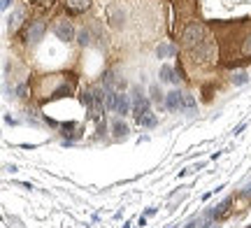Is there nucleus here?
Masks as SVG:
<instances>
[{
  "label": "nucleus",
  "mask_w": 251,
  "mask_h": 228,
  "mask_svg": "<svg viewBox=\"0 0 251 228\" xmlns=\"http://www.w3.org/2000/svg\"><path fill=\"white\" fill-rule=\"evenodd\" d=\"M242 56H247V58H251V35L247 37L242 42Z\"/></svg>",
  "instance_id": "obj_19"
},
{
  "label": "nucleus",
  "mask_w": 251,
  "mask_h": 228,
  "mask_svg": "<svg viewBox=\"0 0 251 228\" xmlns=\"http://www.w3.org/2000/svg\"><path fill=\"white\" fill-rule=\"evenodd\" d=\"M112 133H114V137H117V140H126V137H128V126L121 121V117L112 121Z\"/></svg>",
  "instance_id": "obj_11"
},
{
  "label": "nucleus",
  "mask_w": 251,
  "mask_h": 228,
  "mask_svg": "<svg viewBox=\"0 0 251 228\" xmlns=\"http://www.w3.org/2000/svg\"><path fill=\"white\" fill-rule=\"evenodd\" d=\"M181 102H184V93L181 91H170L165 96V107L170 112H181Z\"/></svg>",
  "instance_id": "obj_6"
},
{
  "label": "nucleus",
  "mask_w": 251,
  "mask_h": 228,
  "mask_svg": "<svg viewBox=\"0 0 251 228\" xmlns=\"http://www.w3.org/2000/svg\"><path fill=\"white\" fill-rule=\"evenodd\" d=\"M47 33V24L42 19H35V21H30V26H28V33H26V40L30 45H37Z\"/></svg>",
  "instance_id": "obj_5"
},
{
  "label": "nucleus",
  "mask_w": 251,
  "mask_h": 228,
  "mask_svg": "<svg viewBox=\"0 0 251 228\" xmlns=\"http://www.w3.org/2000/svg\"><path fill=\"white\" fill-rule=\"evenodd\" d=\"M137 124H140V126H144V128H153L156 124H158V117H156L153 112H147V114H142V117L137 119Z\"/></svg>",
  "instance_id": "obj_13"
},
{
  "label": "nucleus",
  "mask_w": 251,
  "mask_h": 228,
  "mask_svg": "<svg viewBox=\"0 0 251 228\" xmlns=\"http://www.w3.org/2000/svg\"><path fill=\"white\" fill-rule=\"evenodd\" d=\"M240 196H244V198H249V196H251V182L247 184V186H244L242 191H240Z\"/></svg>",
  "instance_id": "obj_20"
},
{
  "label": "nucleus",
  "mask_w": 251,
  "mask_h": 228,
  "mask_svg": "<svg viewBox=\"0 0 251 228\" xmlns=\"http://www.w3.org/2000/svg\"><path fill=\"white\" fill-rule=\"evenodd\" d=\"M133 117L140 119L142 114H147V112H151L149 107H151V101L149 98H144V93L140 91V86H133Z\"/></svg>",
  "instance_id": "obj_3"
},
{
  "label": "nucleus",
  "mask_w": 251,
  "mask_h": 228,
  "mask_svg": "<svg viewBox=\"0 0 251 228\" xmlns=\"http://www.w3.org/2000/svg\"><path fill=\"white\" fill-rule=\"evenodd\" d=\"M156 212H158L156 207H147V212H144V214H147V217H151V214H156Z\"/></svg>",
  "instance_id": "obj_23"
},
{
  "label": "nucleus",
  "mask_w": 251,
  "mask_h": 228,
  "mask_svg": "<svg viewBox=\"0 0 251 228\" xmlns=\"http://www.w3.org/2000/svg\"><path fill=\"white\" fill-rule=\"evenodd\" d=\"M107 17H109V24H112L114 28H121V26H124L126 14H124V9H119L117 5H112V7L107 9Z\"/></svg>",
  "instance_id": "obj_9"
},
{
  "label": "nucleus",
  "mask_w": 251,
  "mask_h": 228,
  "mask_svg": "<svg viewBox=\"0 0 251 228\" xmlns=\"http://www.w3.org/2000/svg\"><path fill=\"white\" fill-rule=\"evenodd\" d=\"M244 228H251V226H244Z\"/></svg>",
  "instance_id": "obj_24"
},
{
  "label": "nucleus",
  "mask_w": 251,
  "mask_h": 228,
  "mask_svg": "<svg viewBox=\"0 0 251 228\" xmlns=\"http://www.w3.org/2000/svg\"><path fill=\"white\" fill-rule=\"evenodd\" d=\"M181 45L186 49H198L200 45H205V26L200 21H191L181 30Z\"/></svg>",
  "instance_id": "obj_2"
},
{
  "label": "nucleus",
  "mask_w": 251,
  "mask_h": 228,
  "mask_svg": "<svg viewBox=\"0 0 251 228\" xmlns=\"http://www.w3.org/2000/svg\"><path fill=\"white\" fill-rule=\"evenodd\" d=\"M198 110V102L191 93H184V102H181V112H196Z\"/></svg>",
  "instance_id": "obj_14"
},
{
  "label": "nucleus",
  "mask_w": 251,
  "mask_h": 228,
  "mask_svg": "<svg viewBox=\"0 0 251 228\" xmlns=\"http://www.w3.org/2000/svg\"><path fill=\"white\" fill-rule=\"evenodd\" d=\"M247 82H249V75H247V73H235L233 75V84H235V86H244Z\"/></svg>",
  "instance_id": "obj_18"
},
{
  "label": "nucleus",
  "mask_w": 251,
  "mask_h": 228,
  "mask_svg": "<svg viewBox=\"0 0 251 228\" xmlns=\"http://www.w3.org/2000/svg\"><path fill=\"white\" fill-rule=\"evenodd\" d=\"M161 82H165V84H177L179 82V77H177V73H175V68H170V65H161Z\"/></svg>",
  "instance_id": "obj_12"
},
{
  "label": "nucleus",
  "mask_w": 251,
  "mask_h": 228,
  "mask_svg": "<svg viewBox=\"0 0 251 228\" xmlns=\"http://www.w3.org/2000/svg\"><path fill=\"white\" fill-rule=\"evenodd\" d=\"M12 2H14V0H2V2H0V7H2V9H9V5H12Z\"/></svg>",
  "instance_id": "obj_22"
},
{
  "label": "nucleus",
  "mask_w": 251,
  "mask_h": 228,
  "mask_svg": "<svg viewBox=\"0 0 251 228\" xmlns=\"http://www.w3.org/2000/svg\"><path fill=\"white\" fill-rule=\"evenodd\" d=\"M130 110H133V98H130V96H126V93H119L117 110H114V114H119V117H126V114H130Z\"/></svg>",
  "instance_id": "obj_7"
},
{
  "label": "nucleus",
  "mask_w": 251,
  "mask_h": 228,
  "mask_svg": "<svg viewBox=\"0 0 251 228\" xmlns=\"http://www.w3.org/2000/svg\"><path fill=\"white\" fill-rule=\"evenodd\" d=\"M198 224H200V219H198V217H193V219L188 221V224H186V226H184V228H196Z\"/></svg>",
  "instance_id": "obj_21"
},
{
  "label": "nucleus",
  "mask_w": 251,
  "mask_h": 228,
  "mask_svg": "<svg viewBox=\"0 0 251 228\" xmlns=\"http://www.w3.org/2000/svg\"><path fill=\"white\" fill-rule=\"evenodd\" d=\"M51 30H54V35L58 37V40H63V42H72L75 35H77V30H75V26H72V21H68V19H58L54 26H51Z\"/></svg>",
  "instance_id": "obj_4"
},
{
  "label": "nucleus",
  "mask_w": 251,
  "mask_h": 228,
  "mask_svg": "<svg viewBox=\"0 0 251 228\" xmlns=\"http://www.w3.org/2000/svg\"><path fill=\"white\" fill-rule=\"evenodd\" d=\"M172 54H177V49L172 45H158V49H156V56H158V58H168V56H172Z\"/></svg>",
  "instance_id": "obj_15"
},
{
  "label": "nucleus",
  "mask_w": 251,
  "mask_h": 228,
  "mask_svg": "<svg viewBox=\"0 0 251 228\" xmlns=\"http://www.w3.org/2000/svg\"><path fill=\"white\" fill-rule=\"evenodd\" d=\"M91 5V0H65V9L72 12V14H81V12H86Z\"/></svg>",
  "instance_id": "obj_10"
},
{
  "label": "nucleus",
  "mask_w": 251,
  "mask_h": 228,
  "mask_svg": "<svg viewBox=\"0 0 251 228\" xmlns=\"http://www.w3.org/2000/svg\"><path fill=\"white\" fill-rule=\"evenodd\" d=\"M149 96H151L153 102H165V96L161 93V86H158V84H151V89H149Z\"/></svg>",
  "instance_id": "obj_16"
},
{
  "label": "nucleus",
  "mask_w": 251,
  "mask_h": 228,
  "mask_svg": "<svg viewBox=\"0 0 251 228\" xmlns=\"http://www.w3.org/2000/svg\"><path fill=\"white\" fill-rule=\"evenodd\" d=\"M84 105H86V114L93 121H100V117L105 114V91L102 86H89L84 91Z\"/></svg>",
  "instance_id": "obj_1"
},
{
  "label": "nucleus",
  "mask_w": 251,
  "mask_h": 228,
  "mask_svg": "<svg viewBox=\"0 0 251 228\" xmlns=\"http://www.w3.org/2000/svg\"><path fill=\"white\" fill-rule=\"evenodd\" d=\"M24 19H26V7H24V5H19V7L12 12V17L7 19V28L9 30H19V26L24 24Z\"/></svg>",
  "instance_id": "obj_8"
},
{
  "label": "nucleus",
  "mask_w": 251,
  "mask_h": 228,
  "mask_svg": "<svg viewBox=\"0 0 251 228\" xmlns=\"http://www.w3.org/2000/svg\"><path fill=\"white\" fill-rule=\"evenodd\" d=\"M77 42H79V47H89L91 45V30H86V28L79 30V33H77Z\"/></svg>",
  "instance_id": "obj_17"
}]
</instances>
